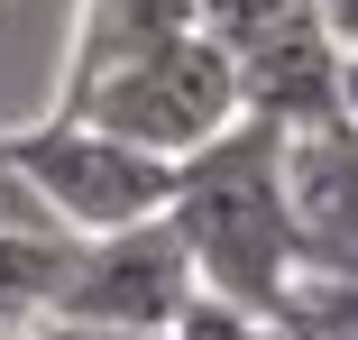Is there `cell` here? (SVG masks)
Returning a JSON list of instances; mask_svg holds the SVG:
<instances>
[{
  "label": "cell",
  "instance_id": "52a82bcc",
  "mask_svg": "<svg viewBox=\"0 0 358 340\" xmlns=\"http://www.w3.org/2000/svg\"><path fill=\"white\" fill-rule=\"evenodd\" d=\"M64 257H74V239H64L55 221H0V331L10 340H28L55 313Z\"/></svg>",
  "mask_w": 358,
  "mask_h": 340
},
{
  "label": "cell",
  "instance_id": "5b68a950",
  "mask_svg": "<svg viewBox=\"0 0 358 340\" xmlns=\"http://www.w3.org/2000/svg\"><path fill=\"white\" fill-rule=\"evenodd\" d=\"M285 221L294 276H358V129H285Z\"/></svg>",
  "mask_w": 358,
  "mask_h": 340
},
{
  "label": "cell",
  "instance_id": "9c48e42d",
  "mask_svg": "<svg viewBox=\"0 0 358 340\" xmlns=\"http://www.w3.org/2000/svg\"><path fill=\"white\" fill-rule=\"evenodd\" d=\"M175 340H285V331H275V313H248V304H221L193 285V304L175 313Z\"/></svg>",
  "mask_w": 358,
  "mask_h": 340
},
{
  "label": "cell",
  "instance_id": "5bb4252c",
  "mask_svg": "<svg viewBox=\"0 0 358 340\" xmlns=\"http://www.w3.org/2000/svg\"><path fill=\"white\" fill-rule=\"evenodd\" d=\"M275 331H285V322H275ZM285 340H303V331H285Z\"/></svg>",
  "mask_w": 358,
  "mask_h": 340
},
{
  "label": "cell",
  "instance_id": "277c9868",
  "mask_svg": "<svg viewBox=\"0 0 358 340\" xmlns=\"http://www.w3.org/2000/svg\"><path fill=\"white\" fill-rule=\"evenodd\" d=\"M184 304H193V257H184V239H175L166 212H157V221L74 239L46 322H83V331H175Z\"/></svg>",
  "mask_w": 358,
  "mask_h": 340
},
{
  "label": "cell",
  "instance_id": "6da1fadb",
  "mask_svg": "<svg viewBox=\"0 0 358 340\" xmlns=\"http://www.w3.org/2000/svg\"><path fill=\"white\" fill-rule=\"evenodd\" d=\"M166 230L184 239L193 285H202V295L248 304V313H275L285 285H294L285 129H266V120L239 111L211 148H193V157L175 166V193H166Z\"/></svg>",
  "mask_w": 358,
  "mask_h": 340
},
{
  "label": "cell",
  "instance_id": "7a4b0ae2",
  "mask_svg": "<svg viewBox=\"0 0 358 340\" xmlns=\"http://www.w3.org/2000/svg\"><path fill=\"white\" fill-rule=\"evenodd\" d=\"M0 157L19 166V184L37 193V212L64 239H101V230H129V221H157L166 193H175V166L166 157L110 139V129H92L74 111H46V120L10 129Z\"/></svg>",
  "mask_w": 358,
  "mask_h": 340
},
{
  "label": "cell",
  "instance_id": "30bf717a",
  "mask_svg": "<svg viewBox=\"0 0 358 340\" xmlns=\"http://www.w3.org/2000/svg\"><path fill=\"white\" fill-rule=\"evenodd\" d=\"M0 221H46V212H37V193L19 184V166H10V157H0Z\"/></svg>",
  "mask_w": 358,
  "mask_h": 340
},
{
  "label": "cell",
  "instance_id": "4fadbf2b",
  "mask_svg": "<svg viewBox=\"0 0 358 340\" xmlns=\"http://www.w3.org/2000/svg\"><path fill=\"white\" fill-rule=\"evenodd\" d=\"M340 120L358 129V55H340Z\"/></svg>",
  "mask_w": 358,
  "mask_h": 340
},
{
  "label": "cell",
  "instance_id": "3957f363",
  "mask_svg": "<svg viewBox=\"0 0 358 340\" xmlns=\"http://www.w3.org/2000/svg\"><path fill=\"white\" fill-rule=\"evenodd\" d=\"M64 111L110 129V139H129V148H148V157H166V166H184L193 148H211L239 120V64L202 28H184V37L148 46V55L110 64V74L92 92H74Z\"/></svg>",
  "mask_w": 358,
  "mask_h": 340
},
{
  "label": "cell",
  "instance_id": "ba28073f",
  "mask_svg": "<svg viewBox=\"0 0 358 340\" xmlns=\"http://www.w3.org/2000/svg\"><path fill=\"white\" fill-rule=\"evenodd\" d=\"M193 28L230 64H248V55L285 46V37H313L322 28V0H193Z\"/></svg>",
  "mask_w": 358,
  "mask_h": 340
},
{
  "label": "cell",
  "instance_id": "8fae6325",
  "mask_svg": "<svg viewBox=\"0 0 358 340\" xmlns=\"http://www.w3.org/2000/svg\"><path fill=\"white\" fill-rule=\"evenodd\" d=\"M28 340H175V331H83V322H37Z\"/></svg>",
  "mask_w": 358,
  "mask_h": 340
},
{
  "label": "cell",
  "instance_id": "8992f818",
  "mask_svg": "<svg viewBox=\"0 0 358 340\" xmlns=\"http://www.w3.org/2000/svg\"><path fill=\"white\" fill-rule=\"evenodd\" d=\"M184 28H193V0H74V28H64V92H55V111L74 101V92H92L110 64L148 55V46L184 37Z\"/></svg>",
  "mask_w": 358,
  "mask_h": 340
},
{
  "label": "cell",
  "instance_id": "9a60e30c",
  "mask_svg": "<svg viewBox=\"0 0 358 340\" xmlns=\"http://www.w3.org/2000/svg\"><path fill=\"white\" fill-rule=\"evenodd\" d=\"M0 340H10V331H0Z\"/></svg>",
  "mask_w": 358,
  "mask_h": 340
},
{
  "label": "cell",
  "instance_id": "7c38bea8",
  "mask_svg": "<svg viewBox=\"0 0 358 340\" xmlns=\"http://www.w3.org/2000/svg\"><path fill=\"white\" fill-rule=\"evenodd\" d=\"M322 28H331L340 55H358V0H322Z\"/></svg>",
  "mask_w": 358,
  "mask_h": 340
}]
</instances>
